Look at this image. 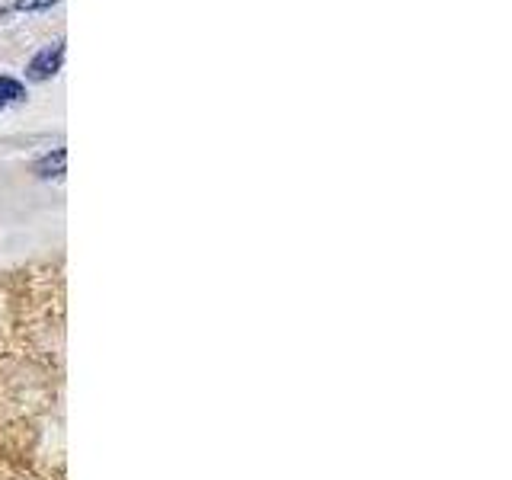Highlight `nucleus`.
<instances>
[{"label": "nucleus", "instance_id": "obj_3", "mask_svg": "<svg viewBox=\"0 0 512 480\" xmlns=\"http://www.w3.org/2000/svg\"><path fill=\"white\" fill-rule=\"evenodd\" d=\"M39 170H42V176H48V170H55L52 176H61V170H64V151H55V157H45L42 164H39Z\"/></svg>", "mask_w": 512, "mask_h": 480}, {"label": "nucleus", "instance_id": "obj_2", "mask_svg": "<svg viewBox=\"0 0 512 480\" xmlns=\"http://www.w3.org/2000/svg\"><path fill=\"white\" fill-rule=\"evenodd\" d=\"M23 96H26V87L20 84V80L0 74V109H7L10 103H20Z\"/></svg>", "mask_w": 512, "mask_h": 480}, {"label": "nucleus", "instance_id": "obj_4", "mask_svg": "<svg viewBox=\"0 0 512 480\" xmlns=\"http://www.w3.org/2000/svg\"><path fill=\"white\" fill-rule=\"evenodd\" d=\"M58 0H16V10H45V7H55Z\"/></svg>", "mask_w": 512, "mask_h": 480}, {"label": "nucleus", "instance_id": "obj_1", "mask_svg": "<svg viewBox=\"0 0 512 480\" xmlns=\"http://www.w3.org/2000/svg\"><path fill=\"white\" fill-rule=\"evenodd\" d=\"M61 58H64V45H61V42L48 45V48H42V52L29 61L26 74H29L32 80H48V77H52V74L61 68Z\"/></svg>", "mask_w": 512, "mask_h": 480}]
</instances>
